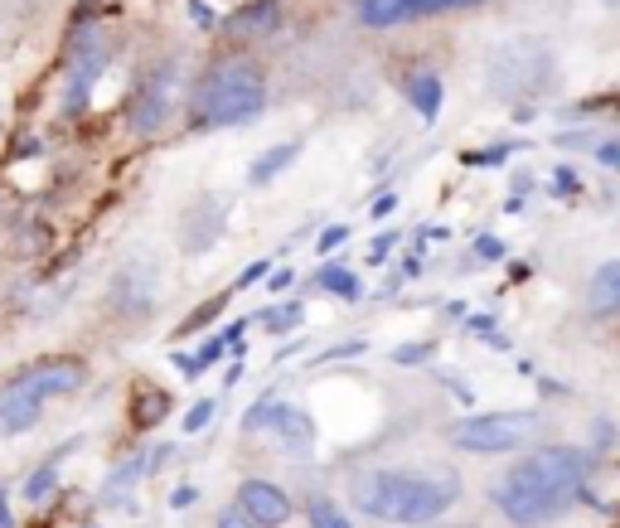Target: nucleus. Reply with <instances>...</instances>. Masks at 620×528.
Returning <instances> with one entry per match:
<instances>
[{
  "mask_svg": "<svg viewBox=\"0 0 620 528\" xmlns=\"http://www.w3.org/2000/svg\"><path fill=\"white\" fill-rule=\"evenodd\" d=\"M548 49L533 39H514V44L495 49L490 54V88L499 98H538L548 88Z\"/></svg>",
  "mask_w": 620,
  "mask_h": 528,
  "instance_id": "6",
  "label": "nucleus"
},
{
  "mask_svg": "<svg viewBox=\"0 0 620 528\" xmlns=\"http://www.w3.org/2000/svg\"><path fill=\"white\" fill-rule=\"evenodd\" d=\"M407 98H413V108L421 112V122H437V112H441V78L437 73H413L407 78Z\"/></svg>",
  "mask_w": 620,
  "mask_h": 528,
  "instance_id": "13",
  "label": "nucleus"
},
{
  "mask_svg": "<svg viewBox=\"0 0 620 528\" xmlns=\"http://www.w3.org/2000/svg\"><path fill=\"white\" fill-rule=\"evenodd\" d=\"M267 276H272V292H286V286H292V276H296V272H292V267H282V272H267Z\"/></svg>",
  "mask_w": 620,
  "mask_h": 528,
  "instance_id": "35",
  "label": "nucleus"
},
{
  "mask_svg": "<svg viewBox=\"0 0 620 528\" xmlns=\"http://www.w3.org/2000/svg\"><path fill=\"white\" fill-rule=\"evenodd\" d=\"M209 417H214V398H200V403L190 407V413H184V422H180V427L194 437V431H204V427H209Z\"/></svg>",
  "mask_w": 620,
  "mask_h": 528,
  "instance_id": "24",
  "label": "nucleus"
},
{
  "mask_svg": "<svg viewBox=\"0 0 620 528\" xmlns=\"http://www.w3.org/2000/svg\"><path fill=\"white\" fill-rule=\"evenodd\" d=\"M267 108V83L247 59H228L200 83V126H247Z\"/></svg>",
  "mask_w": 620,
  "mask_h": 528,
  "instance_id": "4",
  "label": "nucleus"
},
{
  "mask_svg": "<svg viewBox=\"0 0 620 528\" xmlns=\"http://www.w3.org/2000/svg\"><path fill=\"white\" fill-rule=\"evenodd\" d=\"M237 514L253 528H282L292 519V499H286V490L272 480H243V490H237Z\"/></svg>",
  "mask_w": 620,
  "mask_h": 528,
  "instance_id": "9",
  "label": "nucleus"
},
{
  "mask_svg": "<svg viewBox=\"0 0 620 528\" xmlns=\"http://www.w3.org/2000/svg\"><path fill=\"white\" fill-rule=\"evenodd\" d=\"M112 63V39L108 30H98V24H83L73 39V63H69V83H63V112L78 116L88 108L92 88L102 83V73H108Z\"/></svg>",
  "mask_w": 620,
  "mask_h": 528,
  "instance_id": "7",
  "label": "nucleus"
},
{
  "mask_svg": "<svg viewBox=\"0 0 620 528\" xmlns=\"http://www.w3.org/2000/svg\"><path fill=\"white\" fill-rule=\"evenodd\" d=\"M214 528H253V524H247L243 514H237V505H233V509H223V514H218V524H214Z\"/></svg>",
  "mask_w": 620,
  "mask_h": 528,
  "instance_id": "29",
  "label": "nucleus"
},
{
  "mask_svg": "<svg viewBox=\"0 0 620 528\" xmlns=\"http://www.w3.org/2000/svg\"><path fill=\"white\" fill-rule=\"evenodd\" d=\"M267 272H272V262H247V272L237 276L233 286H237V292H243V286H253V282H262V276H267Z\"/></svg>",
  "mask_w": 620,
  "mask_h": 528,
  "instance_id": "27",
  "label": "nucleus"
},
{
  "mask_svg": "<svg viewBox=\"0 0 620 528\" xmlns=\"http://www.w3.org/2000/svg\"><path fill=\"white\" fill-rule=\"evenodd\" d=\"M417 359H431V345H413V349H398V364H417Z\"/></svg>",
  "mask_w": 620,
  "mask_h": 528,
  "instance_id": "30",
  "label": "nucleus"
},
{
  "mask_svg": "<svg viewBox=\"0 0 620 528\" xmlns=\"http://www.w3.org/2000/svg\"><path fill=\"white\" fill-rule=\"evenodd\" d=\"M165 407H170L165 393L136 388V407H131V422H136V427H151V422H161V417H165Z\"/></svg>",
  "mask_w": 620,
  "mask_h": 528,
  "instance_id": "18",
  "label": "nucleus"
},
{
  "mask_svg": "<svg viewBox=\"0 0 620 528\" xmlns=\"http://www.w3.org/2000/svg\"><path fill=\"white\" fill-rule=\"evenodd\" d=\"M262 321H267V329H292V325L301 321V306H292V301H286L282 311H267Z\"/></svg>",
  "mask_w": 620,
  "mask_h": 528,
  "instance_id": "26",
  "label": "nucleus"
},
{
  "mask_svg": "<svg viewBox=\"0 0 620 528\" xmlns=\"http://www.w3.org/2000/svg\"><path fill=\"white\" fill-rule=\"evenodd\" d=\"M591 456L582 446H543V451L514 460L490 485V505L519 528L552 524L587 495Z\"/></svg>",
  "mask_w": 620,
  "mask_h": 528,
  "instance_id": "1",
  "label": "nucleus"
},
{
  "mask_svg": "<svg viewBox=\"0 0 620 528\" xmlns=\"http://www.w3.org/2000/svg\"><path fill=\"white\" fill-rule=\"evenodd\" d=\"M601 165H620V146H616V141H601Z\"/></svg>",
  "mask_w": 620,
  "mask_h": 528,
  "instance_id": "33",
  "label": "nucleus"
},
{
  "mask_svg": "<svg viewBox=\"0 0 620 528\" xmlns=\"http://www.w3.org/2000/svg\"><path fill=\"white\" fill-rule=\"evenodd\" d=\"M543 427V417L533 407H514V413H480V417H466L451 427V446L460 451H475V456H505V451H519L529 446Z\"/></svg>",
  "mask_w": 620,
  "mask_h": 528,
  "instance_id": "5",
  "label": "nucleus"
},
{
  "mask_svg": "<svg viewBox=\"0 0 620 528\" xmlns=\"http://www.w3.org/2000/svg\"><path fill=\"white\" fill-rule=\"evenodd\" d=\"M558 184H562V194H577V180H572V170H558Z\"/></svg>",
  "mask_w": 620,
  "mask_h": 528,
  "instance_id": "36",
  "label": "nucleus"
},
{
  "mask_svg": "<svg viewBox=\"0 0 620 528\" xmlns=\"http://www.w3.org/2000/svg\"><path fill=\"white\" fill-rule=\"evenodd\" d=\"M359 20L374 30H388V24L413 20V10H407V0H359Z\"/></svg>",
  "mask_w": 620,
  "mask_h": 528,
  "instance_id": "15",
  "label": "nucleus"
},
{
  "mask_svg": "<svg viewBox=\"0 0 620 528\" xmlns=\"http://www.w3.org/2000/svg\"><path fill=\"white\" fill-rule=\"evenodd\" d=\"M0 528H10V495L0 490Z\"/></svg>",
  "mask_w": 620,
  "mask_h": 528,
  "instance_id": "38",
  "label": "nucleus"
},
{
  "mask_svg": "<svg viewBox=\"0 0 620 528\" xmlns=\"http://www.w3.org/2000/svg\"><path fill=\"white\" fill-rule=\"evenodd\" d=\"M620 306V262H601L597 276H591V311L611 315Z\"/></svg>",
  "mask_w": 620,
  "mask_h": 528,
  "instance_id": "14",
  "label": "nucleus"
},
{
  "mask_svg": "<svg viewBox=\"0 0 620 528\" xmlns=\"http://www.w3.org/2000/svg\"><path fill=\"white\" fill-rule=\"evenodd\" d=\"M83 383V364L78 359H39L34 368H24L0 388V437H24L44 407L73 393Z\"/></svg>",
  "mask_w": 620,
  "mask_h": 528,
  "instance_id": "3",
  "label": "nucleus"
},
{
  "mask_svg": "<svg viewBox=\"0 0 620 528\" xmlns=\"http://www.w3.org/2000/svg\"><path fill=\"white\" fill-rule=\"evenodd\" d=\"M194 499H200V490H190V485H180V490H175V499H170V505H175V509H190Z\"/></svg>",
  "mask_w": 620,
  "mask_h": 528,
  "instance_id": "31",
  "label": "nucleus"
},
{
  "mask_svg": "<svg viewBox=\"0 0 620 528\" xmlns=\"http://www.w3.org/2000/svg\"><path fill=\"white\" fill-rule=\"evenodd\" d=\"M388 247H393V233H388V237H374V247H368V257H374V262H384V257H388Z\"/></svg>",
  "mask_w": 620,
  "mask_h": 528,
  "instance_id": "34",
  "label": "nucleus"
},
{
  "mask_svg": "<svg viewBox=\"0 0 620 528\" xmlns=\"http://www.w3.org/2000/svg\"><path fill=\"white\" fill-rule=\"evenodd\" d=\"M54 485H59V460H44V470H34L30 480H24V499H30V505H44V499L54 495Z\"/></svg>",
  "mask_w": 620,
  "mask_h": 528,
  "instance_id": "19",
  "label": "nucleus"
},
{
  "mask_svg": "<svg viewBox=\"0 0 620 528\" xmlns=\"http://www.w3.org/2000/svg\"><path fill=\"white\" fill-rule=\"evenodd\" d=\"M175 92H180V63L170 59L161 69H151V78L141 83L136 102H131V126H136L141 136H155V131L170 122V112H175Z\"/></svg>",
  "mask_w": 620,
  "mask_h": 528,
  "instance_id": "8",
  "label": "nucleus"
},
{
  "mask_svg": "<svg viewBox=\"0 0 620 528\" xmlns=\"http://www.w3.org/2000/svg\"><path fill=\"white\" fill-rule=\"evenodd\" d=\"M296 151H301V146H276L272 155H262V161L253 165V184H267V180H276L286 165L296 161Z\"/></svg>",
  "mask_w": 620,
  "mask_h": 528,
  "instance_id": "20",
  "label": "nucleus"
},
{
  "mask_svg": "<svg viewBox=\"0 0 620 528\" xmlns=\"http://www.w3.org/2000/svg\"><path fill=\"white\" fill-rule=\"evenodd\" d=\"M393 204H398V194H384V200L374 204V214H393Z\"/></svg>",
  "mask_w": 620,
  "mask_h": 528,
  "instance_id": "37",
  "label": "nucleus"
},
{
  "mask_svg": "<svg viewBox=\"0 0 620 528\" xmlns=\"http://www.w3.org/2000/svg\"><path fill=\"white\" fill-rule=\"evenodd\" d=\"M272 403H276V393H267V398H257L253 407H247L243 427H247V431H262V427H267V413H272Z\"/></svg>",
  "mask_w": 620,
  "mask_h": 528,
  "instance_id": "25",
  "label": "nucleus"
},
{
  "mask_svg": "<svg viewBox=\"0 0 620 528\" xmlns=\"http://www.w3.org/2000/svg\"><path fill=\"white\" fill-rule=\"evenodd\" d=\"M475 253H480V257H505V247H499L495 237H480V243H475Z\"/></svg>",
  "mask_w": 620,
  "mask_h": 528,
  "instance_id": "32",
  "label": "nucleus"
},
{
  "mask_svg": "<svg viewBox=\"0 0 620 528\" xmlns=\"http://www.w3.org/2000/svg\"><path fill=\"white\" fill-rule=\"evenodd\" d=\"M267 427L276 431V441H282L286 451H296V456H306L311 446H315V422H311V413H301V407L282 403V398L272 403V413H267Z\"/></svg>",
  "mask_w": 620,
  "mask_h": 528,
  "instance_id": "11",
  "label": "nucleus"
},
{
  "mask_svg": "<svg viewBox=\"0 0 620 528\" xmlns=\"http://www.w3.org/2000/svg\"><path fill=\"white\" fill-rule=\"evenodd\" d=\"M466 6H485V0H407L413 16H437V10H466Z\"/></svg>",
  "mask_w": 620,
  "mask_h": 528,
  "instance_id": "23",
  "label": "nucleus"
},
{
  "mask_svg": "<svg viewBox=\"0 0 620 528\" xmlns=\"http://www.w3.org/2000/svg\"><path fill=\"white\" fill-rule=\"evenodd\" d=\"M345 237H349V229H345V223H329V229L321 233V253H329V247H339V243H345Z\"/></svg>",
  "mask_w": 620,
  "mask_h": 528,
  "instance_id": "28",
  "label": "nucleus"
},
{
  "mask_svg": "<svg viewBox=\"0 0 620 528\" xmlns=\"http://www.w3.org/2000/svg\"><path fill=\"white\" fill-rule=\"evenodd\" d=\"M276 20H282V10H276V0H262V6H253V10H243V16H237V24H243V30H253V34H262V30H276Z\"/></svg>",
  "mask_w": 620,
  "mask_h": 528,
  "instance_id": "22",
  "label": "nucleus"
},
{
  "mask_svg": "<svg viewBox=\"0 0 620 528\" xmlns=\"http://www.w3.org/2000/svg\"><path fill=\"white\" fill-rule=\"evenodd\" d=\"M200 214L204 219H184V247H190V253H204L209 243H214L218 237V219H223V209L214 204V200H200Z\"/></svg>",
  "mask_w": 620,
  "mask_h": 528,
  "instance_id": "12",
  "label": "nucleus"
},
{
  "mask_svg": "<svg viewBox=\"0 0 620 528\" xmlns=\"http://www.w3.org/2000/svg\"><path fill=\"white\" fill-rule=\"evenodd\" d=\"M460 499V480L446 466H417V470H368L354 480V505L368 519L384 524H437Z\"/></svg>",
  "mask_w": 620,
  "mask_h": 528,
  "instance_id": "2",
  "label": "nucleus"
},
{
  "mask_svg": "<svg viewBox=\"0 0 620 528\" xmlns=\"http://www.w3.org/2000/svg\"><path fill=\"white\" fill-rule=\"evenodd\" d=\"M306 519H311V528H354L349 514L339 509L329 495H315V499H311V505H306Z\"/></svg>",
  "mask_w": 620,
  "mask_h": 528,
  "instance_id": "17",
  "label": "nucleus"
},
{
  "mask_svg": "<svg viewBox=\"0 0 620 528\" xmlns=\"http://www.w3.org/2000/svg\"><path fill=\"white\" fill-rule=\"evenodd\" d=\"M315 282H321L325 292L345 296V301H354V296H359V276H354V272H345V267H325L321 276H315Z\"/></svg>",
  "mask_w": 620,
  "mask_h": 528,
  "instance_id": "21",
  "label": "nucleus"
},
{
  "mask_svg": "<svg viewBox=\"0 0 620 528\" xmlns=\"http://www.w3.org/2000/svg\"><path fill=\"white\" fill-rule=\"evenodd\" d=\"M141 475H146V456H131L126 466H116V470L108 475V485H102V505H116V499L126 495V485L141 480Z\"/></svg>",
  "mask_w": 620,
  "mask_h": 528,
  "instance_id": "16",
  "label": "nucleus"
},
{
  "mask_svg": "<svg viewBox=\"0 0 620 528\" xmlns=\"http://www.w3.org/2000/svg\"><path fill=\"white\" fill-rule=\"evenodd\" d=\"M155 286H161V276H155V267L146 257H131L122 272H116L112 282V306L122 315H146L155 306Z\"/></svg>",
  "mask_w": 620,
  "mask_h": 528,
  "instance_id": "10",
  "label": "nucleus"
}]
</instances>
